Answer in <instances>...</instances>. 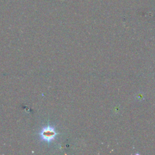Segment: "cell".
I'll return each mask as SVG.
<instances>
[{
	"label": "cell",
	"instance_id": "6da1fadb",
	"mask_svg": "<svg viewBox=\"0 0 155 155\" xmlns=\"http://www.w3.org/2000/svg\"><path fill=\"white\" fill-rule=\"evenodd\" d=\"M57 134L58 133L56 131L54 128L49 125L42 128L39 133L41 139L47 142H50L54 140Z\"/></svg>",
	"mask_w": 155,
	"mask_h": 155
}]
</instances>
